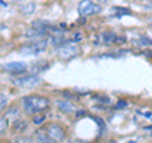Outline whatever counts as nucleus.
<instances>
[{
    "label": "nucleus",
    "mask_w": 152,
    "mask_h": 143,
    "mask_svg": "<svg viewBox=\"0 0 152 143\" xmlns=\"http://www.w3.org/2000/svg\"><path fill=\"white\" fill-rule=\"evenodd\" d=\"M22 104L27 114H38L50 107V99L42 95H28L22 99Z\"/></svg>",
    "instance_id": "nucleus-1"
},
{
    "label": "nucleus",
    "mask_w": 152,
    "mask_h": 143,
    "mask_svg": "<svg viewBox=\"0 0 152 143\" xmlns=\"http://www.w3.org/2000/svg\"><path fill=\"white\" fill-rule=\"evenodd\" d=\"M48 47V41L46 38H41L38 41H33L31 43H27L19 48V53L24 56H33V55H39L45 52Z\"/></svg>",
    "instance_id": "nucleus-2"
},
{
    "label": "nucleus",
    "mask_w": 152,
    "mask_h": 143,
    "mask_svg": "<svg viewBox=\"0 0 152 143\" xmlns=\"http://www.w3.org/2000/svg\"><path fill=\"white\" fill-rule=\"evenodd\" d=\"M42 129L56 143H61L62 141H65V138H66L65 128L61 124H58V123H48V124H46L45 127H42Z\"/></svg>",
    "instance_id": "nucleus-3"
},
{
    "label": "nucleus",
    "mask_w": 152,
    "mask_h": 143,
    "mask_svg": "<svg viewBox=\"0 0 152 143\" xmlns=\"http://www.w3.org/2000/svg\"><path fill=\"white\" fill-rule=\"evenodd\" d=\"M41 82H42V79L36 74L24 75V76H20V77H15L13 80L14 85H17L19 88H23V89H32L34 86H38Z\"/></svg>",
    "instance_id": "nucleus-4"
},
{
    "label": "nucleus",
    "mask_w": 152,
    "mask_h": 143,
    "mask_svg": "<svg viewBox=\"0 0 152 143\" xmlns=\"http://www.w3.org/2000/svg\"><path fill=\"white\" fill-rule=\"evenodd\" d=\"M100 10H102V7L99 4L94 3L93 0H81L77 7V12L81 17L94 15V14L100 13Z\"/></svg>",
    "instance_id": "nucleus-5"
},
{
    "label": "nucleus",
    "mask_w": 152,
    "mask_h": 143,
    "mask_svg": "<svg viewBox=\"0 0 152 143\" xmlns=\"http://www.w3.org/2000/svg\"><path fill=\"white\" fill-rule=\"evenodd\" d=\"M77 51H79L77 47H76L75 45H72L71 42H69V43H64V45H61V46L57 47L56 53L60 57L65 58V60H69V58H71V57L76 56Z\"/></svg>",
    "instance_id": "nucleus-6"
},
{
    "label": "nucleus",
    "mask_w": 152,
    "mask_h": 143,
    "mask_svg": "<svg viewBox=\"0 0 152 143\" xmlns=\"http://www.w3.org/2000/svg\"><path fill=\"white\" fill-rule=\"evenodd\" d=\"M3 70L12 75H22L28 70V67L23 62H9L3 66Z\"/></svg>",
    "instance_id": "nucleus-7"
},
{
    "label": "nucleus",
    "mask_w": 152,
    "mask_h": 143,
    "mask_svg": "<svg viewBox=\"0 0 152 143\" xmlns=\"http://www.w3.org/2000/svg\"><path fill=\"white\" fill-rule=\"evenodd\" d=\"M117 34L114 32L110 31H107V32H102L96 36V43H100V45H112V43H115V39H117Z\"/></svg>",
    "instance_id": "nucleus-8"
},
{
    "label": "nucleus",
    "mask_w": 152,
    "mask_h": 143,
    "mask_svg": "<svg viewBox=\"0 0 152 143\" xmlns=\"http://www.w3.org/2000/svg\"><path fill=\"white\" fill-rule=\"evenodd\" d=\"M48 28H41V27H32L29 28L26 33H24V36L27 38H43L46 37L47 34H48Z\"/></svg>",
    "instance_id": "nucleus-9"
},
{
    "label": "nucleus",
    "mask_w": 152,
    "mask_h": 143,
    "mask_svg": "<svg viewBox=\"0 0 152 143\" xmlns=\"http://www.w3.org/2000/svg\"><path fill=\"white\" fill-rule=\"evenodd\" d=\"M131 10L127 8H122V7H113L110 9V17L113 18H121L123 15H131Z\"/></svg>",
    "instance_id": "nucleus-10"
},
{
    "label": "nucleus",
    "mask_w": 152,
    "mask_h": 143,
    "mask_svg": "<svg viewBox=\"0 0 152 143\" xmlns=\"http://www.w3.org/2000/svg\"><path fill=\"white\" fill-rule=\"evenodd\" d=\"M57 108L62 113H72L75 110V105L67 101V100H58L57 101Z\"/></svg>",
    "instance_id": "nucleus-11"
},
{
    "label": "nucleus",
    "mask_w": 152,
    "mask_h": 143,
    "mask_svg": "<svg viewBox=\"0 0 152 143\" xmlns=\"http://www.w3.org/2000/svg\"><path fill=\"white\" fill-rule=\"evenodd\" d=\"M36 142L37 143H56L55 141H52L51 138L46 134L42 128H39V129L36 132Z\"/></svg>",
    "instance_id": "nucleus-12"
},
{
    "label": "nucleus",
    "mask_w": 152,
    "mask_h": 143,
    "mask_svg": "<svg viewBox=\"0 0 152 143\" xmlns=\"http://www.w3.org/2000/svg\"><path fill=\"white\" fill-rule=\"evenodd\" d=\"M43 122H46V115L42 113H38L36 114L34 117H33V123H34L36 125H41Z\"/></svg>",
    "instance_id": "nucleus-13"
},
{
    "label": "nucleus",
    "mask_w": 152,
    "mask_h": 143,
    "mask_svg": "<svg viewBox=\"0 0 152 143\" xmlns=\"http://www.w3.org/2000/svg\"><path fill=\"white\" fill-rule=\"evenodd\" d=\"M8 129V118H0V136L4 134Z\"/></svg>",
    "instance_id": "nucleus-14"
},
{
    "label": "nucleus",
    "mask_w": 152,
    "mask_h": 143,
    "mask_svg": "<svg viewBox=\"0 0 152 143\" xmlns=\"http://www.w3.org/2000/svg\"><path fill=\"white\" fill-rule=\"evenodd\" d=\"M134 43L137 46H150V45H152V41L148 39L147 37H141L140 41H134Z\"/></svg>",
    "instance_id": "nucleus-15"
},
{
    "label": "nucleus",
    "mask_w": 152,
    "mask_h": 143,
    "mask_svg": "<svg viewBox=\"0 0 152 143\" xmlns=\"http://www.w3.org/2000/svg\"><path fill=\"white\" fill-rule=\"evenodd\" d=\"M13 143H33V141H32V138H31V137L22 136V137H18V138H15Z\"/></svg>",
    "instance_id": "nucleus-16"
},
{
    "label": "nucleus",
    "mask_w": 152,
    "mask_h": 143,
    "mask_svg": "<svg viewBox=\"0 0 152 143\" xmlns=\"http://www.w3.org/2000/svg\"><path fill=\"white\" fill-rule=\"evenodd\" d=\"M8 104V98L4 94H0V110H3Z\"/></svg>",
    "instance_id": "nucleus-17"
},
{
    "label": "nucleus",
    "mask_w": 152,
    "mask_h": 143,
    "mask_svg": "<svg viewBox=\"0 0 152 143\" xmlns=\"http://www.w3.org/2000/svg\"><path fill=\"white\" fill-rule=\"evenodd\" d=\"M143 8L146 9V10L152 12V0H148V1H145V3H143Z\"/></svg>",
    "instance_id": "nucleus-18"
},
{
    "label": "nucleus",
    "mask_w": 152,
    "mask_h": 143,
    "mask_svg": "<svg viewBox=\"0 0 152 143\" xmlns=\"http://www.w3.org/2000/svg\"><path fill=\"white\" fill-rule=\"evenodd\" d=\"M70 143H90V142H85V141H72Z\"/></svg>",
    "instance_id": "nucleus-19"
},
{
    "label": "nucleus",
    "mask_w": 152,
    "mask_h": 143,
    "mask_svg": "<svg viewBox=\"0 0 152 143\" xmlns=\"http://www.w3.org/2000/svg\"><path fill=\"white\" fill-rule=\"evenodd\" d=\"M145 131H152V127H147V128H145ZM152 134V133H151Z\"/></svg>",
    "instance_id": "nucleus-20"
},
{
    "label": "nucleus",
    "mask_w": 152,
    "mask_h": 143,
    "mask_svg": "<svg viewBox=\"0 0 152 143\" xmlns=\"http://www.w3.org/2000/svg\"><path fill=\"white\" fill-rule=\"evenodd\" d=\"M4 28H5V27H4V26H0V29H4Z\"/></svg>",
    "instance_id": "nucleus-21"
}]
</instances>
